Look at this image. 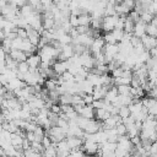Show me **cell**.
Wrapping results in <instances>:
<instances>
[{
	"label": "cell",
	"mask_w": 157,
	"mask_h": 157,
	"mask_svg": "<svg viewBox=\"0 0 157 157\" xmlns=\"http://www.w3.org/2000/svg\"><path fill=\"white\" fill-rule=\"evenodd\" d=\"M60 104H72V94L66 92L60 94Z\"/></svg>",
	"instance_id": "13"
},
{
	"label": "cell",
	"mask_w": 157,
	"mask_h": 157,
	"mask_svg": "<svg viewBox=\"0 0 157 157\" xmlns=\"http://www.w3.org/2000/svg\"><path fill=\"white\" fill-rule=\"evenodd\" d=\"M155 17V15L153 13H151L150 11H145V12H142L141 13V16H140V20L142 21V22H145V23H150L151 21H152V18Z\"/></svg>",
	"instance_id": "16"
},
{
	"label": "cell",
	"mask_w": 157,
	"mask_h": 157,
	"mask_svg": "<svg viewBox=\"0 0 157 157\" xmlns=\"http://www.w3.org/2000/svg\"><path fill=\"white\" fill-rule=\"evenodd\" d=\"M112 114L109 110H107L105 108H94V119L97 120H105L107 118H109Z\"/></svg>",
	"instance_id": "6"
},
{
	"label": "cell",
	"mask_w": 157,
	"mask_h": 157,
	"mask_svg": "<svg viewBox=\"0 0 157 157\" xmlns=\"http://www.w3.org/2000/svg\"><path fill=\"white\" fill-rule=\"evenodd\" d=\"M119 15H113V16H104L103 17V26L102 29L104 32H112L115 28V25L119 20Z\"/></svg>",
	"instance_id": "1"
},
{
	"label": "cell",
	"mask_w": 157,
	"mask_h": 157,
	"mask_svg": "<svg viewBox=\"0 0 157 157\" xmlns=\"http://www.w3.org/2000/svg\"><path fill=\"white\" fill-rule=\"evenodd\" d=\"M80 115L88 118V119H93L94 118V107L92 104H85L80 112Z\"/></svg>",
	"instance_id": "5"
},
{
	"label": "cell",
	"mask_w": 157,
	"mask_h": 157,
	"mask_svg": "<svg viewBox=\"0 0 157 157\" xmlns=\"http://www.w3.org/2000/svg\"><path fill=\"white\" fill-rule=\"evenodd\" d=\"M69 21H70V23H71L72 27H77V26H78V16L71 15L70 18H69Z\"/></svg>",
	"instance_id": "36"
},
{
	"label": "cell",
	"mask_w": 157,
	"mask_h": 157,
	"mask_svg": "<svg viewBox=\"0 0 157 157\" xmlns=\"http://www.w3.org/2000/svg\"><path fill=\"white\" fill-rule=\"evenodd\" d=\"M104 39H105V43H118L115 37H114V34H113V32H105Z\"/></svg>",
	"instance_id": "26"
},
{
	"label": "cell",
	"mask_w": 157,
	"mask_h": 157,
	"mask_svg": "<svg viewBox=\"0 0 157 157\" xmlns=\"http://www.w3.org/2000/svg\"><path fill=\"white\" fill-rule=\"evenodd\" d=\"M146 33L148 36H152V37H157V26L153 25V23H147L146 25Z\"/></svg>",
	"instance_id": "15"
},
{
	"label": "cell",
	"mask_w": 157,
	"mask_h": 157,
	"mask_svg": "<svg viewBox=\"0 0 157 157\" xmlns=\"http://www.w3.org/2000/svg\"><path fill=\"white\" fill-rule=\"evenodd\" d=\"M27 63L29 64V66H32V67H38L39 65H40V63H42V58H40V55L39 54H32V55H29L28 58H27Z\"/></svg>",
	"instance_id": "8"
},
{
	"label": "cell",
	"mask_w": 157,
	"mask_h": 157,
	"mask_svg": "<svg viewBox=\"0 0 157 157\" xmlns=\"http://www.w3.org/2000/svg\"><path fill=\"white\" fill-rule=\"evenodd\" d=\"M150 58H151V53H150V50H145L144 53H141V54L139 55V60L142 61V63H146Z\"/></svg>",
	"instance_id": "29"
},
{
	"label": "cell",
	"mask_w": 157,
	"mask_h": 157,
	"mask_svg": "<svg viewBox=\"0 0 157 157\" xmlns=\"http://www.w3.org/2000/svg\"><path fill=\"white\" fill-rule=\"evenodd\" d=\"M155 82H156V85H157V78H156V80H155Z\"/></svg>",
	"instance_id": "47"
},
{
	"label": "cell",
	"mask_w": 157,
	"mask_h": 157,
	"mask_svg": "<svg viewBox=\"0 0 157 157\" xmlns=\"http://www.w3.org/2000/svg\"><path fill=\"white\" fill-rule=\"evenodd\" d=\"M128 16H129V17H130L135 23H136V22H139V21H140V16H141V15H140L136 10H131V11L129 12V15H128Z\"/></svg>",
	"instance_id": "28"
},
{
	"label": "cell",
	"mask_w": 157,
	"mask_h": 157,
	"mask_svg": "<svg viewBox=\"0 0 157 157\" xmlns=\"http://www.w3.org/2000/svg\"><path fill=\"white\" fill-rule=\"evenodd\" d=\"M27 139L32 142V141H36V134L34 131H27Z\"/></svg>",
	"instance_id": "44"
},
{
	"label": "cell",
	"mask_w": 157,
	"mask_h": 157,
	"mask_svg": "<svg viewBox=\"0 0 157 157\" xmlns=\"http://www.w3.org/2000/svg\"><path fill=\"white\" fill-rule=\"evenodd\" d=\"M40 2H42V4H44V5H48V4H52V2H53V0H40Z\"/></svg>",
	"instance_id": "46"
},
{
	"label": "cell",
	"mask_w": 157,
	"mask_h": 157,
	"mask_svg": "<svg viewBox=\"0 0 157 157\" xmlns=\"http://www.w3.org/2000/svg\"><path fill=\"white\" fill-rule=\"evenodd\" d=\"M115 128H117V131H118V135H119V136H123V135H128V128H126V125H125L124 123H121V124H118Z\"/></svg>",
	"instance_id": "24"
},
{
	"label": "cell",
	"mask_w": 157,
	"mask_h": 157,
	"mask_svg": "<svg viewBox=\"0 0 157 157\" xmlns=\"http://www.w3.org/2000/svg\"><path fill=\"white\" fill-rule=\"evenodd\" d=\"M22 42H23V38H20V37L12 39V45H11V48H12V49H21Z\"/></svg>",
	"instance_id": "27"
},
{
	"label": "cell",
	"mask_w": 157,
	"mask_h": 157,
	"mask_svg": "<svg viewBox=\"0 0 157 157\" xmlns=\"http://www.w3.org/2000/svg\"><path fill=\"white\" fill-rule=\"evenodd\" d=\"M90 26L92 28H94V29H102L103 18H94V17H92V21H91V25Z\"/></svg>",
	"instance_id": "18"
},
{
	"label": "cell",
	"mask_w": 157,
	"mask_h": 157,
	"mask_svg": "<svg viewBox=\"0 0 157 157\" xmlns=\"http://www.w3.org/2000/svg\"><path fill=\"white\" fill-rule=\"evenodd\" d=\"M29 67H31L29 64L27 63V60H25V61H20V63H18V67H17V69H18L20 72L26 74L27 71H29Z\"/></svg>",
	"instance_id": "22"
},
{
	"label": "cell",
	"mask_w": 157,
	"mask_h": 157,
	"mask_svg": "<svg viewBox=\"0 0 157 157\" xmlns=\"http://www.w3.org/2000/svg\"><path fill=\"white\" fill-rule=\"evenodd\" d=\"M42 144H43V146L47 148V147H49L53 142H52V139H50V136L49 135H45L44 137H43V140H42Z\"/></svg>",
	"instance_id": "38"
},
{
	"label": "cell",
	"mask_w": 157,
	"mask_h": 157,
	"mask_svg": "<svg viewBox=\"0 0 157 157\" xmlns=\"http://www.w3.org/2000/svg\"><path fill=\"white\" fill-rule=\"evenodd\" d=\"M146 65H147V67H148V70L150 69H153V70H157V58H155V56H151L146 63H145Z\"/></svg>",
	"instance_id": "25"
},
{
	"label": "cell",
	"mask_w": 157,
	"mask_h": 157,
	"mask_svg": "<svg viewBox=\"0 0 157 157\" xmlns=\"http://www.w3.org/2000/svg\"><path fill=\"white\" fill-rule=\"evenodd\" d=\"M123 71H124V69H123L121 66H119V67H115L114 70H112L113 77H119V76H123Z\"/></svg>",
	"instance_id": "35"
},
{
	"label": "cell",
	"mask_w": 157,
	"mask_h": 157,
	"mask_svg": "<svg viewBox=\"0 0 157 157\" xmlns=\"http://www.w3.org/2000/svg\"><path fill=\"white\" fill-rule=\"evenodd\" d=\"M141 40H142V43H144L146 50H150V49L157 47V37H152V36H148V34L146 33V34H144V36L141 37Z\"/></svg>",
	"instance_id": "3"
},
{
	"label": "cell",
	"mask_w": 157,
	"mask_h": 157,
	"mask_svg": "<svg viewBox=\"0 0 157 157\" xmlns=\"http://www.w3.org/2000/svg\"><path fill=\"white\" fill-rule=\"evenodd\" d=\"M82 98H83L85 104H92V103H93V101H94L93 96H92V94H88V93H86V94H85Z\"/></svg>",
	"instance_id": "37"
},
{
	"label": "cell",
	"mask_w": 157,
	"mask_h": 157,
	"mask_svg": "<svg viewBox=\"0 0 157 157\" xmlns=\"http://www.w3.org/2000/svg\"><path fill=\"white\" fill-rule=\"evenodd\" d=\"M118 92L119 94H130L131 85H118Z\"/></svg>",
	"instance_id": "20"
},
{
	"label": "cell",
	"mask_w": 157,
	"mask_h": 157,
	"mask_svg": "<svg viewBox=\"0 0 157 157\" xmlns=\"http://www.w3.org/2000/svg\"><path fill=\"white\" fill-rule=\"evenodd\" d=\"M148 80L150 81H155L157 78V70H153V69H150L148 70V75H147Z\"/></svg>",
	"instance_id": "39"
},
{
	"label": "cell",
	"mask_w": 157,
	"mask_h": 157,
	"mask_svg": "<svg viewBox=\"0 0 157 157\" xmlns=\"http://www.w3.org/2000/svg\"><path fill=\"white\" fill-rule=\"evenodd\" d=\"M146 25L147 23H145V22H142L141 20L139 21V22H136L135 23V28H134V36H136V37H142L144 34H146Z\"/></svg>",
	"instance_id": "7"
},
{
	"label": "cell",
	"mask_w": 157,
	"mask_h": 157,
	"mask_svg": "<svg viewBox=\"0 0 157 157\" xmlns=\"http://www.w3.org/2000/svg\"><path fill=\"white\" fill-rule=\"evenodd\" d=\"M112 32H113V34H114V37H115V39H117V42H118V43H119V42H121V39H123V36H124L125 31H124V29H119V28H114Z\"/></svg>",
	"instance_id": "23"
},
{
	"label": "cell",
	"mask_w": 157,
	"mask_h": 157,
	"mask_svg": "<svg viewBox=\"0 0 157 157\" xmlns=\"http://www.w3.org/2000/svg\"><path fill=\"white\" fill-rule=\"evenodd\" d=\"M130 85L132 86V87H140L141 86V80L139 78V76L137 75H132V78H131V82H130Z\"/></svg>",
	"instance_id": "30"
},
{
	"label": "cell",
	"mask_w": 157,
	"mask_h": 157,
	"mask_svg": "<svg viewBox=\"0 0 157 157\" xmlns=\"http://www.w3.org/2000/svg\"><path fill=\"white\" fill-rule=\"evenodd\" d=\"M105 39L104 37H98V38H94L92 45H91V50H92V54L94 53H99L103 50V48L105 47Z\"/></svg>",
	"instance_id": "2"
},
{
	"label": "cell",
	"mask_w": 157,
	"mask_h": 157,
	"mask_svg": "<svg viewBox=\"0 0 157 157\" xmlns=\"http://www.w3.org/2000/svg\"><path fill=\"white\" fill-rule=\"evenodd\" d=\"M75 107L72 104H61V112H65V113H69L71 110H74Z\"/></svg>",
	"instance_id": "41"
},
{
	"label": "cell",
	"mask_w": 157,
	"mask_h": 157,
	"mask_svg": "<svg viewBox=\"0 0 157 157\" xmlns=\"http://www.w3.org/2000/svg\"><path fill=\"white\" fill-rule=\"evenodd\" d=\"M126 7H129L130 10H134L135 9V5H136V0H123L121 1Z\"/></svg>",
	"instance_id": "33"
},
{
	"label": "cell",
	"mask_w": 157,
	"mask_h": 157,
	"mask_svg": "<svg viewBox=\"0 0 157 157\" xmlns=\"http://www.w3.org/2000/svg\"><path fill=\"white\" fill-rule=\"evenodd\" d=\"M50 110L52 112H54V113H61V104H59V103H53L52 104V107H50Z\"/></svg>",
	"instance_id": "40"
},
{
	"label": "cell",
	"mask_w": 157,
	"mask_h": 157,
	"mask_svg": "<svg viewBox=\"0 0 157 157\" xmlns=\"http://www.w3.org/2000/svg\"><path fill=\"white\" fill-rule=\"evenodd\" d=\"M61 76H63V78H64L65 81H75V75H74V74H71L69 70H67V71H65Z\"/></svg>",
	"instance_id": "32"
},
{
	"label": "cell",
	"mask_w": 157,
	"mask_h": 157,
	"mask_svg": "<svg viewBox=\"0 0 157 157\" xmlns=\"http://www.w3.org/2000/svg\"><path fill=\"white\" fill-rule=\"evenodd\" d=\"M91 21H92L91 13H81L78 16V26L80 25H82V26H90L91 25Z\"/></svg>",
	"instance_id": "10"
},
{
	"label": "cell",
	"mask_w": 157,
	"mask_h": 157,
	"mask_svg": "<svg viewBox=\"0 0 157 157\" xmlns=\"http://www.w3.org/2000/svg\"><path fill=\"white\" fill-rule=\"evenodd\" d=\"M44 86L49 90V91H52V90H55V88H58L59 87V85H58V81L55 80V78H47L45 80V83H44Z\"/></svg>",
	"instance_id": "14"
},
{
	"label": "cell",
	"mask_w": 157,
	"mask_h": 157,
	"mask_svg": "<svg viewBox=\"0 0 157 157\" xmlns=\"http://www.w3.org/2000/svg\"><path fill=\"white\" fill-rule=\"evenodd\" d=\"M17 34H18V37L20 38H28V34H27V29L26 28H23V27H18V29H17Z\"/></svg>",
	"instance_id": "34"
},
{
	"label": "cell",
	"mask_w": 157,
	"mask_h": 157,
	"mask_svg": "<svg viewBox=\"0 0 157 157\" xmlns=\"http://www.w3.org/2000/svg\"><path fill=\"white\" fill-rule=\"evenodd\" d=\"M119 115H120L121 118H128V117H130V115H131V110H130L129 105H121V107L119 108Z\"/></svg>",
	"instance_id": "19"
},
{
	"label": "cell",
	"mask_w": 157,
	"mask_h": 157,
	"mask_svg": "<svg viewBox=\"0 0 157 157\" xmlns=\"http://www.w3.org/2000/svg\"><path fill=\"white\" fill-rule=\"evenodd\" d=\"M150 53H151V56H155V58H157V47H155V48L150 49Z\"/></svg>",
	"instance_id": "45"
},
{
	"label": "cell",
	"mask_w": 157,
	"mask_h": 157,
	"mask_svg": "<svg viewBox=\"0 0 157 157\" xmlns=\"http://www.w3.org/2000/svg\"><path fill=\"white\" fill-rule=\"evenodd\" d=\"M31 144H32V142H31L27 137H25V139H23V142H22V146H23L25 150H27V148H31Z\"/></svg>",
	"instance_id": "43"
},
{
	"label": "cell",
	"mask_w": 157,
	"mask_h": 157,
	"mask_svg": "<svg viewBox=\"0 0 157 157\" xmlns=\"http://www.w3.org/2000/svg\"><path fill=\"white\" fill-rule=\"evenodd\" d=\"M10 56L12 58V59H15V60H17L18 63L20 61H25V60H27V54H26V52H23L22 49H12L11 52H10Z\"/></svg>",
	"instance_id": "4"
},
{
	"label": "cell",
	"mask_w": 157,
	"mask_h": 157,
	"mask_svg": "<svg viewBox=\"0 0 157 157\" xmlns=\"http://www.w3.org/2000/svg\"><path fill=\"white\" fill-rule=\"evenodd\" d=\"M134 28H135V22L129 17V16H126V18H125V23H124V31L125 32H134Z\"/></svg>",
	"instance_id": "12"
},
{
	"label": "cell",
	"mask_w": 157,
	"mask_h": 157,
	"mask_svg": "<svg viewBox=\"0 0 157 157\" xmlns=\"http://www.w3.org/2000/svg\"><path fill=\"white\" fill-rule=\"evenodd\" d=\"M92 105L94 108H105V101L104 99H94Z\"/></svg>",
	"instance_id": "31"
},
{
	"label": "cell",
	"mask_w": 157,
	"mask_h": 157,
	"mask_svg": "<svg viewBox=\"0 0 157 157\" xmlns=\"http://www.w3.org/2000/svg\"><path fill=\"white\" fill-rule=\"evenodd\" d=\"M54 26H55V18L54 17H43V27L45 29H52Z\"/></svg>",
	"instance_id": "11"
},
{
	"label": "cell",
	"mask_w": 157,
	"mask_h": 157,
	"mask_svg": "<svg viewBox=\"0 0 157 157\" xmlns=\"http://www.w3.org/2000/svg\"><path fill=\"white\" fill-rule=\"evenodd\" d=\"M115 11H117V15H119V16H128L131 10L129 7H126L123 2H120V4L115 5Z\"/></svg>",
	"instance_id": "9"
},
{
	"label": "cell",
	"mask_w": 157,
	"mask_h": 157,
	"mask_svg": "<svg viewBox=\"0 0 157 157\" xmlns=\"http://www.w3.org/2000/svg\"><path fill=\"white\" fill-rule=\"evenodd\" d=\"M23 139H25V137H22L20 134H17V132H13V134H12V139H11V144H12L13 146H18V145H22V142H23Z\"/></svg>",
	"instance_id": "17"
},
{
	"label": "cell",
	"mask_w": 157,
	"mask_h": 157,
	"mask_svg": "<svg viewBox=\"0 0 157 157\" xmlns=\"http://www.w3.org/2000/svg\"><path fill=\"white\" fill-rule=\"evenodd\" d=\"M104 15L105 16H113V15H117V11H115V5L113 4H108L104 9Z\"/></svg>",
	"instance_id": "21"
},
{
	"label": "cell",
	"mask_w": 157,
	"mask_h": 157,
	"mask_svg": "<svg viewBox=\"0 0 157 157\" xmlns=\"http://www.w3.org/2000/svg\"><path fill=\"white\" fill-rule=\"evenodd\" d=\"M157 155V141H153L150 148V156H156Z\"/></svg>",
	"instance_id": "42"
}]
</instances>
